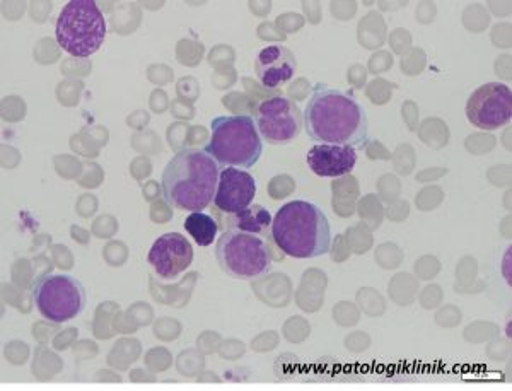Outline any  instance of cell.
Returning a JSON list of instances; mask_svg holds the SVG:
<instances>
[{
    "label": "cell",
    "instance_id": "6da1fadb",
    "mask_svg": "<svg viewBox=\"0 0 512 391\" xmlns=\"http://www.w3.org/2000/svg\"><path fill=\"white\" fill-rule=\"evenodd\" d=\"M304 129L318 144L366 149L367 113L361 103L338 89L316 84L304 110Z\"/></svg>",
    "mask_w": 512,
    "mask_h": 391
},
{
    "label": "cell",
    "instance_id": "7a4b0ae2",
    "mask_svg": "<svg viewBox=\"0 0 512 391\" xmlns=\"http://www.w3.org/2000/svg\"><path fill=\"white\" fill-rule=\"evenodd\" d=\"M221 168L200 149H183L163 173V197L178 211L200 212L216 197Z\"/></svg>",
    "mask_w": 512,
    "mask_h": 391
},
{
    "label": "cell",
    "instance_id": "3957f363",
    "mask_svg": "<svg viewBox=\"0 0 512 391\" xmlns=\"http://www.w3.org/2000/svg\"><path fill=\"white\" fill-rule=\"evenodd\" d=\"M272 238L287 257L306 260L330 251L332 229L321 207L308 200H292L275 214Z\"/></svg>",
    "mask_w": 512,
    "mask_h": 391
},
{
    "label": "cell",
    "instance_id": "277c9868",
    "mask_svg": "<svg viewBox=\"0 0 512 391\" xmlns=\"http://www.w3.org/2000/svg\"><path fill=\"white\" fill-rule=\"evenodd\" d=\"M212 135L205 152L221 170H250L262 158L263 141L250 115L216 117L210 123Z\"/></svg>",
    "mask_w": 512,
    "mask_h": 391
},
{
    "label": "cell",
    "instance_id": "5b68a950",
    "mask_svg": "<svg viewBox=\"0 0 512 391\" xmlns=\"http://www.w3.org/2000/svg\"><path fill=\"white\" fill-rule=\"evenodd\" d=\"M55 36L70 55L91 57L105 41V16L93 0H72L60 12Z\"/></svg>",
    "mask_w": 512,
    "mask_h": 391
},
{
    "label": "cell",
    "instance_id": "8992f818",
    "mask_svg": "<svg viewBox=\"0 0 512 391\" xmlns=\"http://www.w3.org/2000/svg\"><path fill=\"white\" fill-rule=\"evenodd\" d=\"M217 262L236 281H253L272 270V255L263 236L226 229L216 245Z\"/></svg>",
    "mask_w": 512,
    "mask_h": 391
},
{
    "label": "cell",
    "instance_id": "52a82bcc",
    "mask_svg": "<svg viewBox=\"0 0 512 391\" xmlns=\"http://www.w3.org/2000/svg\"><path fill=\"white\" fill-rule=\"evenodd\" d=\"M36 308L45 320L65 323L81 315L86 308V289L70 275H43L33 284Z\"/></svg>",
    "mask_w": 512,
    "mask_h": 391
},
{
    "label": "cell",
    "instance_id": "ba28073f",
    "mask_svg": "<svg viewBox=\"0 0 512 391\" xmlns=\"http://www.w3.org/2000/svg\"><path fill=\"white\" fill-rule=\"evenodd\" d=\"M255 123L262 141L272 146H284L299 137L303 130L304 118L294 101L277 96L263 100L258 105Z\"/></svg>",
    "mask_w": 512,
    "mask_h": 391
},
{
    "label": "cell",
    "instance_id": "9c48e42d",
    "mask_svg": "<svg viewBox=\"0 0 512 391\" xmlns=\"http://www.w3.org/2000/svg\"><path fill=\"white\" fill-rule=\"evenodd\" d=\"M511 117V89L501 82L483 84L466 103V118L477 129H502L511 122Z\"/></svg>",
    "mask_w": 512,
    "mask_h": 391
},
{
    "label": "cell",
    "instance_id": "30bf717a",
    "mask_svg": "<svg viewBox=\"0 0 512 391\" xmlns=\"http://www.w3.org/2000/svg\"><path fill=\"white\" fill-rule=\"evenodd\" d=\"M147 260L159 279L175 281L192 265L193 248L181 234H164L154 241Z\"/></svg>",
    "mask_w": 512,
    "mask_h": 391
},
{
    "label": "cell",
    "instance_id": "8fae6325",
    "mask_svg": "<svg viewBox=\"0 0 512 391\" xmlns=\"http://www.w3.org/2000/svg\"><path fill=\"white\" fill-rule=\"evenodd\" d=\"M256 197V181L245 170L226 168L221 170L214 205L229 216L246 211Z\"/></svg>",
    "mask_w": 512,
    "mask_h": 391
},
{
    "label": "cell",
    "instance_id": "7c38bea8",
    "mask_svg": "<svg viewBox=\"0 0 512 391\" xmlns=\"http://www.w3.org/2000/svg\"><path fill=\"white\" fill-rule=\"evenodd\" d=\"M255 72L265 88H280L296 74V57L282 45H270L256 55Z\"/></svg>",
    "mask_w": 512,
    "mask_h": 391
},
{
    "label": "cell",
    "instance_id": "4fadbf2b",
    "mask_svg": "<svg viewBox=\"0 0 512 391\" xmlns=\"http://www.w3.org/2000/svg\"><path fill=\"white\" fill-rule=\"evenodd\" d=\"M309 170L325 178H338L352 173L357 164V151L350 146L315 144L306 156Z\"/></svg>",
    "mask_w": 512,
    "mask_h": 391
},
{
    "label": "cell",
    "instance_id": "5bb4252c",
    "mask_svg": "<svg viewBox=\"0 0 512 391\" xmlns=\"http://www.w3.org/2000/svg\"><path fill=\"white\" fill-rule=\"evenodd\" d=\"M272 221L274 219L265 211V207H262V205H250L246 211L234 214L231 228L229 229H239V231H248V233L265 236L270 231Z\"/></svg>",
    "mask_w": 512,
    "mask_h": 391
},
{
    "label": "cell",
    "instance_id": "9a60e30c",
    "mask_svg": "<svg viewBox=\"0 0 512 391\" xmlns=\"http://www.w3.org/2000/svg\"><path fill=\"white\" fill-rule=\"evenodd\" d=\"M185 229H187V233L192 236L193 241H195L198 246H204L205 248V246H210L216 241L219 226H217L214 217L200 211L192 212V214L185 219Z\"/></svg>",
    "mask_w": 512,
    "mask_h": 391
}]
</instances>
